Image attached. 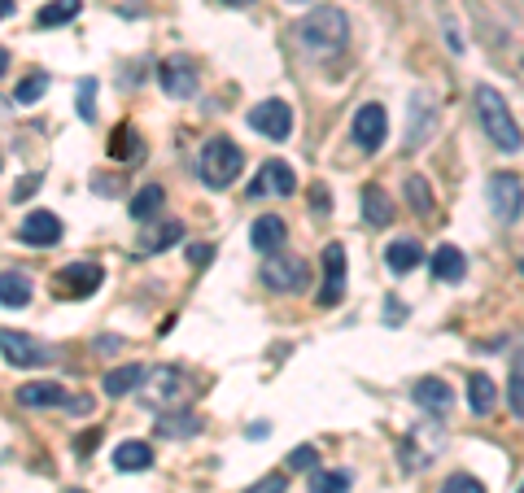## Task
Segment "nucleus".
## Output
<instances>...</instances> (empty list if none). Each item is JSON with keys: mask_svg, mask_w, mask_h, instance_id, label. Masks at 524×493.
<instances>
[{"mask_svg": "<svg viewBox=\"0 0 524 493\" xmlns=\"http://www.w3.org/2000/svg\"><path fill=\"white\" fill-rule=\"evenodd\" d=\"M319 306H341L345 302V245H324V288L315 297Z\"/></svg>", "mask_w": 524, "mask_h": 493, "instance_id": "obj_9", "label": "nucleus"}, {"mask_svg": "<svg viewBox=\"0 0 524 493\" xmlns=\"http://www.w3.org/2000/svg\"><path fill=\"white\" fill-rule=\"evenodd\" d=\"M494 402H498L494 380L481 376V371H476V376H468V406H472V415H490Z\"/></svg>", "mask_w": 524, "mask_h": 493, "instance_id": "obj_26", "label": "nucleus"}, {"mask_svg": "<svg viewBox=\"0 0 524 493\" xmlns=\"http://www.w3.org/2000/svg\"><path fill=\"white\" fill-rule=\"evenodd\" d=\"M0 354H5L9 367H53L57 358L49 341H40L31 332H9V328H0Z\"/></svg>", "mask_w": 524, "mask_h": 493, "instance_id": "obj_4", "label": "nucleus"}, {"mask_svg": "<svg viewBox=\"0 0 524 493\" xmlns=\"http://www.w3.org/2000/svg\"><path fill=\"white\" fill-rule=\"evenodd\" d=\"M97 441H101V432H83V437L75 441V450H79V454H88L92 446H97Z\"/></svg>", "mask_w": 524, "mask_h": 493, "instance_id": "obj_42", "label": "nucleus"}, {"mask_svg": "<svg viewBox=\"0 0 524 493\" xmlns=\"http://www.w3.org/2000/svg\"><path fill=\"white\" fill-rule=\"evenodd\" d=\"M393 214H398V206H393V197L380 184L372 188H363V223H372V227H389L393 223Z\"/></svg>", "mask_w": 524, "mask_h": 493, "instance_id": "obj_22", "label": "nucleus"}, {"mask_svg": "<svg viewBox=\"0 0 524 493\" xmlns=\"http://www.w3.org/2000/svg\"><path fill=\"white\" fill-rule=\"evenodd\" d=\"M18 240L22 245H57L62 240V219L53 210H35L18 223Z\"/></svg>", "mask_w": 524, "mask_h": 493, "instance_id": "obj_13", "label": "nucleus"}, {"mask_svg": "<svg viewBox=\"0 0 524 493\" xmlns=\"http://www.w3.org/2000/svg\"><path fill=\"white\" fill-rule=\"evenodd\" d=\"M18 402L22 406H70V393L57 380H31L18 389Z\"/></svg>", "mask_w": 524, "mask_h": 493, "instance_id": "obj_18", "label": "nucleus"}, {"mask_svg": "<svg viewBox=\"0 0 524 493\" xmlns=\"http://www.w3.org/2000/svg\"><path fill=\"white\" fill-rule=\"evenodd\" d=\"M149 463H153V450L145 446V441H123V446L114 450L118 472H149Z\"/></svg>", "mask_w": 524, "mask_h": 493, "instance_id": "obj_25", "label": "nucleus"}, {"mask_svg": "<svg viewBox=\"0 0 524 493\" xmlns=\"http://www.w3.org/2000/svg\"><path fill=\"white\" fill-rule=\"evenodd\" d=\"M153 428H158V437H171V441H184V437H197V432H201V419L197 415H158V424H153Z\"/></svg>", "mask_w": 524, "mask_h": 493, "instance_id": "obj_28", "label": "nucleus"}, {"mask_svg": "<svg viewBox=\"0 0 524 493\" xmlns=\"http://www.w3.org/2000/svg\"><path fill=\"white\" fill-rule=\"evenodd\" d=\"M297 40H302L306 53L332 57V53H341L345 48V40H350V18H345L337 5H319L297 22Z\"/></svg>", "mask_w": 524, "mask_h": 493, "instance_id": "obj_1", "label": "nucleus"}, {"mask_svg": "<svg viewBox=\"0 0 524 493\" xmlns=\"http://www.w3.org/2000/svg\"><path fill=\"white\" fill-rule=\"evenodd\" d=\"M407 192H411V206L420 210V214H433V197H428V184L420 175H411L407 179Z\"/></svg>", "mask_w": 524, "mask_h": 493, "instance_id": "obj_35", "label": "nucleus"}, {"mask_svg": "<svg viewBox=\"0 0 524 493\" xmlns=\"http://www.w3.org/2000/svg\"><path fill=\"white\" fill-rule=\"evenodd\" d=\"M262 192H276V197H293V192H297V175H293V166H289V162H280V158L262 162L258 184L249 188V197H262Z\"/></svg>", "mask_w": 524, "mask_h": 493, "instance_id": "obj_14", "label": "nucleus"}, {"mask_svg": "<svg viewBox=\"0 0 524 493\" xmlns=\"http://www.w3.org/2000/svg\"><path fill=\"white\" fill-rule=\"evenodd\" d=\"M433 131H437V96L428 92V88H420V92L411 96V131H407V149H411V153H415V149H424Z\"/></svg>", "mask_w": 524, "mask_h": 493, "instance_id": "obj_8", "label": "nucleus"}, {"mask_svg": "<svg viewBox=\"0 0 524 493\" xmlns=\"http://www.w3.org/2000/svg\"><path fill=\"white\" fill-rule=\"evenodd\" d=\"M70 493H79V489H70Z\"/></svg>", "mask_w": 524, "mask_h": 493, "instance_id": "obj_47", "label": "nucleus"}, {"mask_svg": "<svg viewBox=\"0 0 524 493\" xmlns=\"http://www.w3.org/2000/svg\"><path fill=\"white\" fill-rule=\"evenodd\" d=\"M40 184H44L40 175H27L22 184H14V201H27V197H35V192H40Z\"/></svg>", "mask_w": 524, "mask_h": 493, "instance_id": "obj_39", "label": "nucleus"}, {"mask_svg": "<svg viewBox=\"0 0 524 493\" xmlns=\"http://www.w3.org/2000/svg\"><path fill=\"white\" fill-rule=\"evenodd\" d=\"M210 258H214L210 245H193V249H188V267H206Z\"/></svg>", "mask_w": 524, "mask_h": 493, "instance_id": "obj_40", "label": "nucleus"}, {"mask_svg": "<svg viewBox=\"0 0 524 493\" xmlns=\"http://www.w3.org/2000/svg\"><path fill=\"white\" fill-rule=\"evenodd\" d=\"M420 262H424V245H420V240H393V245L385 249V267L393 275H411Z\"/></svg>", "mask_w": 524, "mask_h": 493, "instance_id": "obj_23", "label": "nucleus"}, {"mask_svg": "<svg viewBox=\"0 0 524 493\" xmlns=\"http://www.w3.org/2000/svg\"><path fill=\"white\" fill-rule=\"evenodd\" d=\"M158 83H162V92L166 96H175V101H184V96H193L197 92V66H193V57H166L162 70H158Z\"/></svg>", "mask_w": 524, "mask_h": 493, "instance_id": "obj_10", "label": "nucleus"}, {"mask_svg": "<svg viewBox=\"0 0 524 493\" xmlns=\"http://www.w3.org/2000/svg\"><path fill=\"white\" fill-rule=\"evenodd\" d=\"M70 18H79V0H49V5L35 14L40 27H66Z\"/></svg>", "mask_w": 524, "mask_h": 493, "instance_id": "obj_30", "label": "nucleus"}, {"mask_svg": "<svg viewBox=\"0 0 524 493\" xmlns=\"http://www.w3.org/2000/svg\"><path fill=\"white\" fill-rule=\"evenodd\" d=\"M267 432H271V424H254V428H249V441H258V437H267Z\"/></svg>", "mask_w": 524, "mask_h": 493, "instance_id": "obj_43", "label": "nucleus"}, {"mask_svg": "<svg viewBox=\"0 0 524 493\" xmlns=\"http://www.w3.org/2000/svg\"><path fill=\"white\" fill-rule=\"evenodd\" d=\"M385 315H389V319H385L389 328H398V323L407 319V306H398V297H389V302H385Z\"/></svg>", "mask_w": 524, "mask_h": 493, "instance_id": "obj_41", "label": "nucleus"}, {"mask_svg": "<svg viewBox=\"0 0 524 493\" xmlns=\"http://www.w3.org/2000/svg\"><path fill=\"white\" fill-rule=\"evenodd\" d=\"M140 380H145V367H136V363L114 367L110 376H105V393H110V398H123V393L140 389Z\"/></svg>", "mask_w": 524, "mask_h": 493, "instance_id": "obj_29", "label": "nucleus"}, {"mask_svg": "<svg viewBox=\"0 0 524 493\" xmlns=\"http://www.w3.org/2000/svg\"><path fill=\"white\" fill-rule=\"evenodd\" d=\"M14 14V0H0V18H9Z\"/></svg>", "mask_w": 524, "mask_h": 493, "instance_id": "obj_44", "label": "nucleus"}, {"mask_svg": "<svg viewBox=\"0 0 524 493\" xmlns=\"http://www.w3.org/2000/svg\"><path fill=\"white\" fill-rule=\"evenodd\" d=\"M5 70H9V53H5V48H0V75H5Z\"/></svg>", "mask_w": 524, "mask_h": 493, "instance_id": "obj_46", "label": "nucleus"}, {"mask_svg": "<svg viewBox=\"0 0 524 493\" xmlns=\"http://www.w3.org/2000/svg\"><path fill=\"white\" fill-rule=\"evenodd\" d=\"M149 389H153V402H162V406H171V402H180L184 398V389H188V376L180 367H158L149 376Z\"/></svg>", "mask_w": 524, "mask_h": 493, "instance_id": "obj_17", "label": "nucleus"}, {"mask_svg": "<svg viewBox=\"0 0 524 493\" xmlns=\"http://www.w3.org/2000/svg\"><path fill=\"white\" fill-rule=\"evenodd\" d=\"M476 118H481L485 136L494 140V149L520 153V127H516V118H511V105H507L503 92L490 88V83L476 88Z\"/></svg>", "mask_w": 524, "mask_h": 493, "instance_id": "obj_3", "label": "nucleus"}, {"mask_svg": "<svg viewBox=\"0 0 524 493\" xmlns=\"http://www.w3.org/2000/svg\"><path fill=\"white\" fill-rule=\"evenodd\" d=\"M162 201H166L162 184H145V188L136 192V197H131V206H127V210H131V219H136V223H149L153 214L162 210Z\"/></svg>", "mask_w": 524, "mask_h": 493, "instance_id": "obj_27", "label": "nucleus"}, {"mask_svg": "<svg viewBox=\"0 0 524 493\" xmlns=\"http://www.w3.org/2000/svg\"><path fill=\"white\" fill-rule=\"evenodd\" d=\"M389 136V114H385V105H376V101H367L354 110V144H359L363 153H376L380 144H385Z\"/></svg>", "mask_w": 524, "mask_h": 493, "instance_id": "obj_6", "label": "nucleus"}, {"mask_svg": "<svg viewBox=\"0 0 524 493\" xmlns=\"http://www.w3.org/2000/svg\"><path fill=\"white\" fill-rule=\"evenodd\" d=\"M311 493H350V472H319L315 467Z\"/></svg>", "mask_w": 524, "mask_h": 493, "instance_id": "obj_32", "label": "nucleus"}, {"mask_svg": "<svg viewBox=\"0 0 524 493\" xmlns=\"http://www.w3.org/2000/svg\"><path fill=\"white\" fill-rule=\"evenodd\" d=\"M249 127L262 131L267 140H289V131H293V110L284 101H262L249 110Z\"/></svg>", "mask_w": 524, "mask_h": 493, "instance_id": "obj_11", "label": "nucleus"}, {"mask_svg": "<svg viewBox=\"0 0 524 493\" xmlns=\"http://www.w3.org/2000/svg\"><path fill=\"white\" fill-rule=\"evenodd\" d=\"M223 5H232V9H249L254 0H223Z\"/></svg>", "mask_w": 524, "mask_h": 493, "instance_id": "obj_45", "label": "nucleus"}, {"mask_svg": "<svg viewBox=\"0 0 524 493\" xmlns=\"http://www.w3.org/2000/svg\"><path fill=\"white\" fill-rule=\"evenodd\" d=\"M284 489H289V480H284V472H271V476H262L249 493H284Z\"/></svg>", "mask_w": 524, "mask_h": 493, "instance_id": "obj_38", "label": "nucleus"}, {"mask_svg": "<svg viewBox=\"0 0 524 493\" xmlns=\"http://www.w3.org/2000/svg\"><path fill=\"white\" fill-rule=\"evenodd\" d=\"M437 493H485V485H481L476 476H468V472H455Z\"/></svg>", "mask_w": 524, "mask_h": 493, "instance_id": "obj_36", "label": "nucleus"}, {"mask_svg": "<svg viewBox=\"0 0 524 493\" xmlns=\"http://www.w3.org/2000/svg\"><path fill=\"white\" fill-rule=\"evenodd\" d=\"M289 467H293V472H315V467H319V450H315V446L289 450Z\"/></svg>", "mask_w": 524, "mask_h": 493, "instance_id": "obj_37", "label": "nucleus"}, {"mask_svg": "<svg viewBox=\"0 0 524 493\" xmlns=\"http://www.w3.org/2000/svg\"><path fill=\"white\" fill-rule=\"evenodd\" d=\"M507 406H511V415H524V358L520 354H511V380H507Z\"/></svg>", "mask_w": 524, "mask_h": 493, "instance_id": "obj_31", "label": "nucleus"}, {"mask_svg": "<svg viewBox=\"0 0 524 493\" xmlns=\"http://www.w3.org/2000/svg\"><path fill=\"white\" fill-rule=\"evenodd\" d=\"M79 118H83V123H92V118H97V79H83L79 83Z\"/></svg>", "mask_w": 524, "mask_h": 493, "instance_id": "obj_34", "label": "nucleus"}, {"mask_svg": "<svg viewBox=\"0 0 524 493\" xmlns=\"http://www.w3.org/2000/svg\"><path fill=\"white\" fill-rule=\"evenodd\" d=\"M249 240H254V249L262 258L280 254L284 240H289V227H284L280 214H262V219H254V227H249Z\"/></svg>", "mask_w": 524, "mask_h": 493, "instance_id": "obj_15", "label": "nucleus"}, {"mask_svg": "<svg viewBox=\"0 0 524 493\" xmlns=\"http://www.w3.org/2000/svg\"><path fill=\"white\" fill-rule=\"evenodd\" d=\"M262 280L276 293H297V288L311 284V267H306V258L280 249V254H267V262H262Z\"/></svg>", "mask_w": 524, "mask_h": 493, "instance_id": "obj_5", "label": "nucleus"}, {"mask_svg": "<svg viewBox=\"0 0 524 493\" xmlns=\"http://www.w3.org/2000/svg\"><path fill=\"white\" fill-rule=\"evenodd\" d=\"M463 275H468V258H463V249L459 245H437V254H433V280L459 284Z\"/></svg>", "mask_w": 524, "mask_h": 493, "instance_id": "obj_20", "label": "nucleus"}, {"mask_svg": "<svg viewBox=\"0 0 524 493\" xmlns=\"http://www.w3.org/2000/svg\"><path fill=\"white\" fill-rule=\"evenodd\" d=\"M44 88H49V75H40V70H35V75H27V79L18 83L14 101L18 105H31V101H40V96H44Z\"/></svg>", "mask_w": 524, "mask_h": 493, "instance_id": "obj_33", "label": "nucleus"}, {"mask_svg": "<svg viewBox=\"0 0 524 493\" xmlns=\"http://www.w3.org/2000/svg\"><path fill=\"white\" fill-rule=\"evenodd\" d=\"M175 240H184V223L180 219H166L158 227H145L136 240V254H162L166 245H175Z\"/></svg>", "mask_w": 524, "mask_h": 493, "instance_id": "obj_19", "label": "nucleus"}, {"mask_svg": "<svg viewBox=\"0 0 524 493\" xmlns=\"http://www.w3.org/2000/svg\"><path fill=\"white\" fill-rule=\"evenodd\" d=\"M140 153H145V149H140V131L131 123H118L114 136H110V158L114 162H136Z\"/></svg>", "mask_w": 524, "mask_h": 493, "instance_id": "obj_24", "label": "nucleus"}, {"mask_svg": "<svg viewBox=\"0 0 524 493\" xmlns=\"http://www.w3.org/2000/svg\"><path fill=\"white\" fill-rule=\"evenodd\" d=\"M411 398H415V406H420V411H428V415H446L450 402H455L442 376H424V380L411 389Z\"/></svg>", "mask_w": 524, "mask_h": 493, "instance_id": "obj_16", "label": "nucleus"}, {"mask_svg": "<svg viewBox=\"0 0 524 493\" xmlns=\"http://www.w3.org/2000/svg\"><path fill=\"white\" fill-rule=\"evenodd\" d=\"M241 171H245V153H241V144H236L232 136H210L206 144H201L197 175H201V184H206L210 192L232 188L236 179H241Z\"/></svg>", "mask_w": 524, "mask_h": 493, "instance_id": "obj_2", "label": "nucleus"}, {"mask_svg": "<svg viewBox=\"0 0 524 493\" xmlns=\"http://www.w3.org/2000/svg\"><path fill=\"white\" fill-rule=\"evenodd\" d=\"M31 293H35V284L27 271H0V306L22 310L31 302Z\"/></svg>", "mask_w": 524, "mask_h": 493, "instance_id": "obj_21", "label": "nucleus"}, {"mask_svg": "<svg viewBox=\"0 0 524 493\" xmlns=\"http://www.w3.org/2000/svg\"><path fill=\"white\" fill-rule=\"evenodd\" d=\"M490 210H494L503 223H516V219H520V175H516V171L490 175Z\"/></svg>", "mask_w": 524, "mask_h": 493, "instance_id": "obj_12", "label": "nucleus"}, {"mask_svg": "<svg viewBox=\"0 0 524 493\" xmlns=\"http://www.w3.org/2000/svg\"><path fill=\"white\" fill-rule=\"evenodd\" d=\"M101 284H105V271L97 267V262H70V267L57 271V293L70 297V302H79V297H92Z\"/></svg>", "mask_w": 524, "mask_h": 493, "instance_id": "obj_7", "label": "nucleus"}]
</instances>
